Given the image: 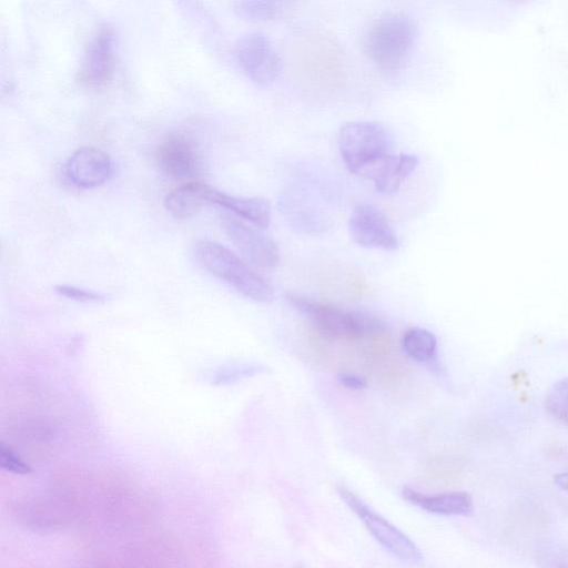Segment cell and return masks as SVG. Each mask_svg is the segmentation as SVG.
I'll return each instance as SVG.
<instances>
[{
    "instance_id": "1",
    "label": "cell",
    "mask_w": 568,
    "mask_h": 568,
    "mask_svg": "<svg viewBox=\"0 0 568 568\" xmlns=\"http://www.w3.org/2000/svg\"><path fill=\"white\" fill-rule=\"evenodd\" d=\"M194 255L203 268L241 295L262 303L274 300L273 285L251 264L222 244L200 241L195 244Z\"/></svg>"
},
{
    "instance_id": "2",
    "label": "cell",
    "mask_w": 568,
    "mask_h": 568,
    "mask_svg": "<svg viewBox=\"0 0 568 568\" xmlns=\"http://www.w3.org/2000/svg\"><path fill=\"white\" fill-rule=\"evenodd\" d=\"M341 156L355 175L367 180L371 172L394 152V136L376 121H352L338 132Z\"/></svg>"
},
{
    "instance_id": "3",
    "label": "cell",
    "mask_w": 568,
    "mask_h": 568,
    "mask_svg": "<svg viewBox=\"0 0 568 568\" xmlns=\"http://www.w3.org/2000/svg\"><path fill=\"white\" fill-rule=\"evenodd\" d=\"M286 300L327 337L357 339L385 329L379 318L366 313L345 311L295 293H287Z\"/></svg>"
},
{
    "instance_id": "4",
    "label": "cell",
    "mask_w": 568,
    "mask_h": 568,
    "mask_svg": "<svg viewBox=\"0 0 568 568\" xmlns=\"http://www.w3.org/2000/svg\"><path fill=\"white\" fill-rule=\"evenodd\" d=\"M415 37V26L407 17L388 14L369 29L364 42L365 53L381 69L397 70L407 62Z\"/></svg>"
},
{
    "instance_id": "5",
    "label": "cell",
    "mask_w": 568,
    "mask_h": 568,
    "mask_svg": "<svg viewBox=\"0 0 568 568\" xmlns=\"http://www.w3.org/2000/svg\"><path fill=\"white\" fill-rule=\"evenodd\" d=\"M337 491L384 549L403 562L409 565L422 564L423 554L407 535L375 511L352 490L338 486Z\"/></svg>"
},
{
    "instance_id": "6",
    "label": "cell",
    "mask_w": 568,
    "mask_h": 568,
    "mask_svg": "<svg viewBox=\"0 0 568 568\" xmlns=\"http://www.w3.org/2000/svg\"><path fill=\"white\" fill-rule=\"evenodd\" d=\"M234 55L243 74L258 85H270L278 77V54L260 32L243 36L235 44Z\"/></svg>"
},
{
    "instance_id": "7",
    "label": "cell",
    "mask_w": 568,
    "mask_h": 568,
    "mask_svg": "<svg viewBox=\"0 0 568 568\" xmlns=\"http://www.w3.org/2000/svg\"><path fill=\"white\" fill-rule=\"evenodd\" d=\"M348 232L352 240L365 248L396 251L399 240L387 216L369 203L357 204L349 219Z\"/></svg>"
},
{
    "instance_id": "8",
    "label": "cell",
    "mask_w": 568,
    "mask_h": 568,
    "mask_svg": "<svg viewBox=\"0 0 568 568\" xmlns=\"http://www.w3.org/2000/svg\"><path fill=\"white\" fill-rule=\"evenodd\" d=\"M221 225L250 264L266 270L278 265L280 252L272 239L229 213L221 214Z\"/></svg>"
},
{
    "instance_id": "9",
    "label": "cell",
    "mask_w": 568,
    "mask_h": 568,
    "mask_svg": "<svg viewBox=\"0 0 568 568\" xmlns=\"http://www.w3.org/2000/svg\"><path fill=\"white\" fill-rule=\"evenodd\" d=\"M113 173L110 155L94 146L77 149L64 164L68 181L78 189H94L104 184Z\"/></svg>"
},
{
    "instance_id": "10",
    "label": "cell",
    "mask_w": 568,
    "mask_h": 568,
    "mask_svg": "<svg viewBox=\"0 0 568 568\" xmlns=\"http://www.w3.org/2000/svg\"><path fill=\"white\" fill-rule=\"evenodd\" d=\"M155 159L160 170L173 179H189L199 171L200 160L194 143L180 133L168 135L158 145Z\"/></svg>"
},
{
    "instance_id": "11",
    "label": "cell",
    "mask_w": 568,
    "mask_h": 568,
    "mask_svg": "<svg viewBox=\"0 0 568 568\" xmlns=\"http://www.w3.org/2000/svg\"><path fill=\"white\" fill-rule=\"evenodd\" d=\"M114 33L101 28L88 45L80 71V82L89 88H100L111 78L115 53Z\"/></svg>"
},
{
    "instance_id": "12",
    "label": "cell",
    "mask_w": 568,
    "mask_h": 568,
    "mask_svg": "<svg viewBox=\"0 0 568 568\" xmlns=\"http://www.w3.org/2000/svg\"><path fill=\"white\" fill-rule=\"evenodd\" d=\"M403 498L428 513L442 516H467L473 513L471 496L466 491H445L425 495L410 487H404Z\"/></svg>"
},
{
    "instance_id": "13",
    "label": "cell",
    "mask_w": 568,
    "mask_h": 568,
    "mask_svg": "<svg viewBox=\"0 0 568 568\" xmlns=\"http://www.w3.org/2000/svg\"><path fill=\"white\" fill-rule=\"evenodd\" d=\"M209 203L223 207L260 229H266L270 223L271 204L263 196H235L210 186Z\"/></svg>"
},
{
    "instance_id": "14",
    "label": "cell",
    "mask_w": 568,
    "mask_h": 568,
    "mask_svg": "<svg viewBox=\"0 0 568 568\" xmlns=\"http://www.w3.org/2000/svg\"><path fill=\"white\" fill-rule=\"evenodd\" d=\"M418 163L415 154L393 153L371 172L367 180L373 181L378 193L392 195L414 173Z\"/></svg>"
},
{
    "instance_id": "15",
    "label": "cell",
    "mask_w": 568,
    "mask_h": 568,
    "mask_svg": "<svg viewBox=\"0 0 568 568\" xmlns=\"http://www.w3.org/2000/svg\"><path fill=\"white\" fill-rule=\"evenodd\" d=\"M210 185L201 182L185 183L164 197L166 211L175 219H187L209 205Z\"/></svg>"
},
{
    "instance_id": "16",
    "label": "cell",
    "mask_w": 568,
    "mask_h": 568,
    "mask_svg": "<svg viewBox=\"0 0 568 568\" xmlns=\"http://www.w3.org/2000/svg\"><path fill=\"white\" fill-rule=\"evenodd\" d=\"M303 0H233V10L241 19L267 22L294 13Z\"/></svg>"
},
{
    "instance_id": "17",
    "label": "cell",
    "mask_w": 568,
    "mask_h": 568,
    "mask_svg": "<svg viewBox=\"0 0 568 568\" xmlns=\"http://www.w3.org/2000/svg\"><path fill=\"white\" fill-rule=\"evenodd\" d=\"M402 346L405 353L417 362H432L437 355L436 336L423 327H410L405 331Z\"/></svg>"
},
{
    "instance_id": "18",
    "label": "cell",
    "mask_w": 568,
    "mask_h": 568,
    "mask_svg": "<svg viewBox=\"0 0 568 568\" xmlns=\"http://www.w3.org/2000/svg\"><path fill=\"white\" fill-rule=\"evenodd\" d=\"M547 412L568 427V377L555 383L545 399Z\"/></svg>"
},
{
    "instance_id": "19",
    "label": "cell",
    "mask_w": 568,
    "mask_h": 568,
    "mask_svg": "<svg viewBox=\"0 0 568 568\" xmlns=\"http://www.w3.org/2000/svg\"><path fill=\"white\" fill-rule=\"evenodd\" d=\"M0 465L2 469L17 475H28L32 473V467L4 442L0 444Z\"/></svg>"
},
{
    "instance_id": "20",
    "label": "cell",
    "mask_w": 568,
    "mask_h": 568,
    "mask_svg": "<svg viewBox=\"0 0 568 568\" xmlns=\"http://www.w3.org/2000/svg\"><path fill=\"white\" fill-rule=\"evenodd\" d=\"M54 291L59 295L75 302L89 303L105 301V295L99 292L81 288L69 284H58L54 286Z\"/></svg>"
},
{
    "instance_id": "21",
    "label": "cell",
    "mask_w": 568,
    "mask_h": 568,
    "mask_svg": "<svg viewBox=\"0 0 568 568\" xmlns=\"http://www.w3.org/2000/svg\"><path fill=\"white\" fill-rule=\"evenodd\" d=\"M264 368L261 365H239L235 367H232L229 371H225L224 373H220L215 379L217 384H223L227 382H233L239 378L251 376L256 373L263 372Z\"/></svg>"
},
{
    "instance_id": "22",
    "label": "cell",
    "mask_w": 568,
    "mask_h": 568,
    "mask_svg": "<svg viewBox=\"0 0 568 568\" xmlns=\"http://www.w3.org/2000/svg\"><path fill=\"white\" fill-rule=\"evenodd\" d=\"M336 378L341 385L353 390H361L367 385L364 377L353 373L342 372L337 374Z\"/></svg>"
},
{
    "instance_id": "23",
    "label": "cell",
    "mask_w": 568,
    "mask_h": 568,
    "mask_svg": "<svg viewBox=\"0 0 568 568\" xmlns=\"http://www.w3.org/2000/svg\"><path fill=\"white\" fill-rule=\"evenodd\" d=\"M554 481L558 488L568 491V469L564 473L557 474L554 477Z\"/></svg>"
},
{
    "instance_id": "24",
    "label": "cell",
    "mask_w": 568,
    "mask_h": 568,
    "mask_svg": "<svg viewBox=\"0 0 568 568\" xmlns=\"http://www.w3.org/2000/svg\"><path fill=\"white\" fill-rule=\"evenodd\" d=\"M515 1H523V0H515Z\"/></svg>"
}]
</instances>
